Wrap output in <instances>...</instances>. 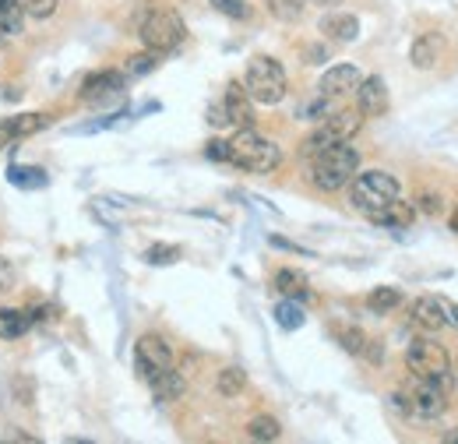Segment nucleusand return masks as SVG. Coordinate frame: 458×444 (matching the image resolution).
Masks as SVG:
<instances>
[{
  "label": "nucleus",
  "mask_w": 458,
  "mask_h": 444,
  "mask_svg": "<svg viewBox=\"0 0 458 444\" xmlns=\"http://www.w3.org/2000/svg\"><path fill=\"white\" fill-rule=\"evenodd\" d=\"M360 174V152L342 141V145H332L317 156H310V183L325 194H335L342 187H350V180Z\"/></svg>",
  "instance_id": "obj_1"
},
{
  "label": "nucleus",
  "mask_w": 458,
  "mask_h": 444,
  "mask_svg": "<svg viewBox=\"0 0 458 444\" xmlns=\"http://www.w3.org/2000/svg\"><path fill=\"white\" fill-rule=\"evenodd\" d=\"M402 198V183L398 177L384 174V170H364L350 180V201L357 212H364L370 219H377L388 205H395Z\"/></svg>",
  "instance_id": "obj_2"
},
{
  "label": "nucleus",
  "mask_w": 458,
  "mask_h": 444,
  "mask_svg": "<svg viewBox=\"0 0 458 444\" xmlns=\"http://www.w3.org/2000/svg\"><path fill=\"white\" fill-rule=\"evenodd\" d=\"M229 163L247 174H275L282 166V149L254 127H240L237 138L229 141Z\"/></svg>",
  "instance_id": "obj_3"
},
{
  "label": "nucleus",
  "mask_w": 458,
  "mask_h": 444,
  "mask_svg": "<svg viewBox=\"0 0 458 444\" xmlns=\"http://www.w3.org/2000/svg\"><path fill=\"white\" fill-rule=\"evenodd\" d=\"M391 402L409 416V420H438L448 406V388L438 384V381H427V377H413L402 392L391 395Z\"/></svg>",
  "instance_id": "obj_4"
},
{
  "label": "nucleus",
  "mask_w": 458,
  "mask_h": 444,
  "mask_svg": "<svg viewBox=\"0 0 458 444\" xmlns=\"http://www.w3.org/2000/svg\"><path fill=\"white\" fill-rule=\"evenodd\" d=\"M138 36H141L145 50H152V53L163 57V53L181 50V43L187 39V25H183V18L173 7H152V11L141 18Z\"/></svg>",
  "instance_id": "obj_5"
},
{
  "label": "nucleus",
  "mask_w": 458,
  "mask_h": 444,
  "mask_svg": "<svg viewBox=\"0 0 458 444\" xmlns=\"http://www.w3.org/2000/svg\"><path fill=\"white\" fill-rule=\"evenodd\" d=\"M360 127H364V113H360V109H339V113H328V117L303 138L300 152H303V159H310V156H317V152H325V149H332V145L353 141Z\"/></svg>",
  "instance_id": "obj_6"
},
{
  "label": "nucleus",
  "mask_w": 458,
  "mask_h": 444,
  "mask_svg": "<svg viewBox=\"0 0 458 444\" xmlns=\"http://www.w3.org/2000/svg\"><path fill=\"white\" fill-rule=\"evenodd\" d=\"M244 89L251 92V99L258 106H278L285 99V89H289L285 68L275 57H265V53L261 57H251L247 75H244Z\"/></svg>",
  "instance_id": "obj_7"
},
{
  "label": "nucleus",
  "mask_w": 458,
  "mask_h": 444,
  "mask_svg": "<svg viewBox=\"0 0 458 444\" xmlns=\"http://www.w3.org/2000/svg\"><path fill=\"white\" fill-rule=\"evenodd\" d=\"M406 367L413 377H427L452 388V356L438 339H413L406 350Z\"/></svg>",
  "instance_id": "obj_8"
},
{
  "label": "nucleus",
  "mask_w": 458,
  "mask_h": 444,
  "mask_svg": "<svg viewBox=\"0 0 458 444\" xmlns=\"http://www.w3.org/2000/svg\"><path fill=\"white\" fill-rule=\"evenodd\" d=\"M173 367V350H170V343L163 339V335H141L138 343H134V370H138V377L149 384L156 374H163V370H170Z\"/></svg>",
  "instance_id": "obj_9"
},
{
  "label": "nucleus",
  "mask_w": 458,
  "mask_h": 444,
  "mask_svg": "<svg viewBox=\"0 0 458 444\" xmlns=\"http://www.w3.org/2000/svg\"><path fill=\"white\" fill-rule=\"evenodd\" d=\"M127 89V78L124 71H95L82 82V102L89 106H106V102H117Z\"/></svg>",
  "instance_id": "obj_10"
},
{
  "label": "nucleus",
  "mask_w": 458,
  "mask_h": 444,
  "mask_svg": "<svg viewBox=\"0 0 458 444\" xmlns=\"http://www.w3.org/2000/svg\"><path fill=\"white\" fill-rule=\"evenodd\" d=\"M360 78H364V75H360L357 64H332V68L321 75L317 92L328 95V99H342V95H353V92H357Z\"/></svg>",
  "instance_id": "obj_11"
},
{
  "label": "nucleus",
  "mask_w": 458,
  "mask_h": 444,
  "mask_svg": "<svg viewBox=\"0 0 458 444\" xmlns=\"http://www.w3.org/2000/svg\"><path fill=\"white\" fill-rule=\"evenodd\" d=\"M222 109H226V120L233 127H254V99H251V92L244 89L240 82H229L226 85Z\"/></svg>",
  "instance_id": "obj_12"
},
{
  "label": "nucleus",
  "mask_w": 458,
  "mask_h": 444,
  "mask_svg": "<svg viewBox=\"0 0 458 444\" xmlns=\"http://www.w3.org/2000/svg\"><path fill=\"white\" fill-rule=\"evenodd\" d=\"M353 95H357V109L364 117H384L388 113V85H384L381 75L360 78V85H357Z\"/></svg>",
  "instance_id": "obj_13"
},
{
  "label": "nucleus",
  "mask_w": 458,
  "mask_h": 444,
  "mask_svg": "<svg viewBox=\"0 0 458 444\" xmlns=\"http://www.w3.org/2000/svg\"><path fill=\"white\" fill-rule=\"evenodd\" d=\"M445 50H448V43H445L441 32H423V36H416V43H413V50H409V61H413V68H420V71H434V68L441 64Z\"/></svg>",
  "instance_id": "obj_14"
},
{
  "label": "nucleus",
  "mask_w": 458,
  "mask_h": 444,
  "mask_svg": "<svg viewBox=\"0 0 458 444\" xmlns=\"http://www.w3.org/2000/svg\"><path fill=\"white\" fill-rule=\"evenodd\" d=\"M46 124H50L46 113H18V117H11V120H0V149L14 145V141H21V138H32V134L43 131Z\"/></svg>",
  "instance_id": "obj_15"
},
{
  "label": "nucleus",
  "mask_w": 458,
  "mask_h": 444,
  "mask_svg": "<svg viewBox=\"0 0 458 444\" xmlns=\"http://www.w3.org/2000/svg\"><path fill=\"white\" fill-rule=\"evenodd\" d=\"M413 325L423 328V332H441V328H448L445 300H441V296H420V300L413 303Z\"/></svg>",
  "instance_id": "obj_16"
},
{
  "label": "nucleus",
  "mask_w": 458,
  "mask_h": 444,
  "mask_svg": "<svg viewBox=\"0 0 458 444\" xmlns=\"http://www.w3.org/2000/svg\"><path fill=\"white\" fill-rule=\"evenodd\" d=\"M149 388H152V399H156V402H177L183 392H187V381H183V374H177V370L170 367V370L156 374V377L149 381Z\"/></svg>",
  "instance_id": "obj_17"
},
{
  "label": "nucleus",
  "mask_w": 458,
  "mask_h": 444,
  "mask_svg": "<svg viewBox=\"0 0 458 444\" xmlns=\"http://www.w3.org/2000/svg\"><path fill=\"white\" fill-rule=\"evenodd\" d=\"M321 32L335 43H353L360 36V21L353 14H325L321 18Z\"/></svg>",
  "instance_id": "obj_18"
},
{
  "label": "nucleus",
  "mask_w": 458,
  "mask_h": 444,
  "mask_svg": "<svg viewBox=\"0 0 458 444\" xmlns=\"http://www.w3.org/2000/svg\"><path fill=\"white\" fill-rule=\"evenodd\" d=\"M275 289L289 300H310V286H307V275L296 271V268H278L275 271Z\"/></svg>",
  "instance_id": "obj_19"
},
{
  "label": "nucleus",
  "mask_w": 458,
  "mask_h": 444,
  "mask_svg": "<svg viewBox=\"0 0 458 444\" xmlns=\"http://www.w3.org/2000/svg\"><path fill=\"white\" fill-rule=\"evenodd\" d=\"M28 328H32V314H28V311H14V307H4V311H0V339L14 343V339H21Z\"/></svg>",
  "instance_id": "obj_20"
},
{
  "label": "nucleus",
  "mask_w": 458,
  "mask_h": 444,
  "mask_svg": "<svg viewBox=\"0 0 458 444\" xmlns=\"http://www.w3.org/2000/svg\"><path fill=\"white\" fill-rule=\"evenodd\" d=\"M25 28V11L18 0H0V39H18Z\"/></svg>",
  "instance_id": "obj_21"
},
{
  "label": "nucleus",
  "mask_w": 458,
  "mask_h": 444,
  "mask_svg": "<svg viewBox=\"0 0 458 444\" xmlns=\"http://www.w3.org/2000/svg\"><path fill=\"white\" fill-rule=\"evenodd\" d=\"M247 438L251 441H278L282 438V424L275 420V416H269V413H258V416H251L247 420Z\"/></svg>",
  "instance_id": "obj_22"
},
{
  "label": "nucleus",
  "mask_w": 458,
  "mask_h": 444,
  "mask_svg": "<svg viewBox=\"0 0 458 444\" xmlns=\"http://www.w3.org/2000/svg\"><path fill=\"white\" fill-rule=\"evenodd\" d=\"M244 388H247V374H244L240 367H226V370H219V377H215V392H219L222 399H237Z\"/></svg>",
  "instance_id": "obj_23"
},
{
  "label": "nucleus",
  "mask_w": 458,
  "mask_h": 444,
  "mask_svg": "<svg viewBox=\"0 0 458 444\" xmlns=\"http://www.w3.org/2000/svg\"><path fill=\"white\" fill-rule=\"evenodd\" d=\"M413 215H416V208L413 205H406L402 198L395 201V205H388L374 222H381V226H391V230H406L409 222H413Z\"/></svg>",
  "instance_id": "obj_24"
},
{
  "label": "nucleus",
  "mask_w": 458,
  "mask_h": 444,
  "mask_svg": "<svg viewBox=\"0 0 458 444\" xmlns=\"http://www.w3.org/2000/svg\"><path fill=\"white\" fill-rule=\"evenodd\" d=\"M156 68H159V53L145 50V53H134V57L124 61V78H127V82H131V78H145V75H152Z\"/></svg>",
  "instance_id": "obj_25"
},
{
  "label": "nucleus",
  "mask_w": 458,
  "mask_h": 444,
  "mask_svg": "<svg viewBox=\"0 0 458 444\" xmlns=\"http://www.w3.org/2000/svg\"><path fill=\"white\" fill-rule=\"evenodd\" d=\"M398 303H402V293L391 289V286H377V289H370V296H366V307H370L374 314H388V311H395Z\"/></svg>",
  "instance_id": "obj_26"
},
{
  "label": "nucleus",
  "mask_w": 458,
  "mask_h": 444,
  "mask_svg": "<svg viewBox=\"0 0 458 444\" xmlns=\"http://www.w3.org/2000/svg\"><path fill=\"white\" fill-rule=\"evenodd\" d=\"M7 180L14 187H25V190H36V187H46V170H36V166H14L7 170Z\"/></svg>",
  "instance_id": "obj_27"
},
{
  "label": "nucleus",
  "mask_w": 458,
  "mask_h": 444,
  "mask_svg": "<svg viewBox=\"0 0 458 444\" xmlns=\"http://www.w3.org/2000/svg\"><path fill=\"white\" fill-rule=\"evenodd\" d=\"M275 321H278L285 332H293V328H300V325H303V307H300L296 300H289V296H285V300H278V303H275Z\"/></svg>",
  "instance_id": "obj_28"
},
{
  "label": "nucleus",
  "mask_w": 458,
  "mask_h": 444,
  "mask_svg": "<svg viewBox=\"0 0 458 444\" xmlns=\"http://www.w3.org/2000/svg\"><path fill=\"white\" fill-rule=\"evenodd\" d=\"M335 339L342 343V350H346V353H353V356H364L366 343H370L360 328H346V325H339V328H335Z\"/></svg>",
  "instance_id": "obj_29"
},
{
  "label": "nucleus",
  "mask_w": 458,
  "mask_h": 444,
  "mask_svg": "<svg viewBox=\"0 0 458 444\" xmlns=\"http://www.w3.org/2000/svg\"><path fill=\"white\" fill-rule=\"evenodd\" d=\"M11 399H14L18 406H25V409H28V406L36 402V381H32L28 374H18V377L11 381Z\"/></svg>",
  "instance_id": "obj_30"
},
{
  "label": "nucleus",
  "mask_w": 458,
  "mask_h": 444,
  "mask_svg": "<svg viewBox=\"0 0 458 444\" xmlns=\"http://www.w3.org/2000/svg\"><path fill=\"white\" fill-rule=\"evenodd\" d=\"M145 262L149 265H173V262H181V247L177 244H152L149 251H145Z\"/></svg>",
  "instance_id": "obj_31"
},
{
  "label": "nucleus",
  "mask_w": 458,
  "mask_h": 444,
  "mask_svg": "<svg viewBox=\"0 0 458 444\" xmlns=\"http://www.w3.org/2000/svg\"><path fill=\"white\" fill-rule=\"evenodd\" d=\"M269 11L278 21H300L303 18V0H269Z\"/></svg>",
  "instance_id": "obj_32"
},
{
  "label": "nucleus",
  "mask_w": 458,
  "mask_h": 444,
  "mask_svg": "<svg viewBox=\"0 0 458 444\" xmlns=\"http://www.w3.org/2000/svg\"><path fill=\"white\" fill-rule=\"evenodd\" d=\"M18 4H21L25 18H39V21H46V18H53V14H57V4H60V0H18Z\"/></svg>",
  "instance_id": "obj_33"
},
{
  "label": "nucleus",
  "mask_w": 458,
  "mask_h": 444,
  "mask_svg": "<svg viewBox=\"0 0 458 444\" xmlns=\"http://www.w3.org/2000/svg\"><path fill=\"white\" fill-rule=\"evenodd\" d=\"M212 7H219L226 18H237V21H247L251 18V7L244 0H208Z\"/></svg>",
  "instance_id": "obj_34"
},
{
  "label": "nucleus",
  "mask_w": 458,
  "mask_h": 444,
  "mask_svg": "<svg viewBox=\"0 0 458 444\" xmlns=\"http://www.w3.org/2000/svg\"><path fill=\"white\" fill-rule=\"evenodd\" d=\"M205 156H208V159H215V163H229V141L212 138V141L205 145Z\"/></svg>",
  "instance_id": "obj_35"
},
{
  "label": "nucleus",
  "mask_w": 458,
  "mask_h": 444,
  "mask_svg": "<svg viewBox=\"0 0 458 444\" xmlns=\"http://www.w3.org/2000/svg\"><path fill=\"white\" fill-rule=\"evenodd\" d=\"M14 289V265L0 254V293H11Z\"/></svg>",
  "instance_id": "obj_36"
},
{
  "label": "nucleus",
  "mask_w": 458,
  "mask_h": 444,
  "mask_svg": "<svg viewBox=\"0 0 458 444\" xmlns=\"http://www.w3.org/2000/svg\"><path fill=\"white\" fill-rule=\"evenodd\" d=\"M208 124H215V127H222V124H229V120H226V109H222V102L208 109Z\"/></svg>",
  "instance_id": "obj_37"
},
{
  "label": "nucleus",
  "mask_w": 458,
  "mask_h": 444,
  "mask_svg": "<svg viewBox=\"0 0 458 444\" xmlns=\"http://www.w3.org/2000/svg\"><path fill=\"white\" fill-rule=\"evenodd\" d=\"M445 318H448V328H455L458 332V303L445 300Z\"/></svg>",
  "instance_id": "obj_38"
},
{
  "label": "nucleus",
  "mask_w": 458,
  "mask_h": 444,
  "mask_svg": "<svg viewBox=\"0 0 458 444\" xmlns=\"http://www.w3.org/2000/svg\"><path fill=\"white\" fill-rule=\"evenodd\" d=\"M4 441H18V444H39V438H32V434H25V431H14V434H7Z\"/></svg>",
  "instance_id": "obj_39"
},
{
  "label": "nucleus",
  "mask_w": 458,
  "mask_h": 444,
  "mask_svg": "<svg viewBox=\"0 0 458 444\" xmlns=\"http://www.w3.org/2000/svg\"><path fill=\"white\" fill-rule=\"evenodd\" d=\"M416 205H423V212H438L441 205H438V198H420Z\"/></svg>",
  "instance_id": "obj_40"
},
{
  "label": "nucleus",
  "mask_w": 458,
  "mask_h": 444,
  "mask_svg": "<svg viewBox=\"0 0 458 444\" xmlns=\"http://www.w3.org/2000/svg\"><path fill=\"white\" fill-rule=\"evenodd\" d=\"M445 441H452V444H458V427H455V431H452V434H448V438H445Z\"/></svg>",
  "instance_id": "obj_41"
},
{
  "label": "nucleus",
  "mask_w": 458,
  "mask_h": 444,
  "mask_svg": "<svg viewBox=\"0 0 458 444\" xmlns=\"http://www.w3.org/2000/svg\"><path fill=\"white\" fill-rule=\"evenodd\" d=\"M452 230H455V233H458V208H455V212H452Z\"/></svg>",
  "instance_id": "obj_42"
}]
</instances>
